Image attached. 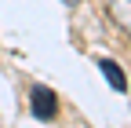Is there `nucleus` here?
<instances>
[{"mask_svg": "<svg viewBox=\"0 0 131 128\" xmlns=\"http://www.w3.org/2000/svg\"><path fill=\"white\" fill-rule=\"evenodd\" d=\"M29 103H33V114H37L40 121H55V114H58V99H55L51 88L37 84V88L29 92Z\"/></svg>", "mask_w": 131, "mask_h": 128, "instance_id": "nucleus-1", "label": "nucleus"}, {"mask_svg": "<svg viewBox=\"0 0 131 128\" xmlns=\"http://www.w3.org/2000/svg\"><path fill=\"white\" fill-rule=\"evenodd\" d=\"M106 11L124 33H131V0H106Z\"/></svg>", "mask_w": 131, "mask_h": 128, "instance_id": "nucleus-2", "label": "nucleus"}, {"mask_svg": "<svg viewBox=\"0 0 131 128\" xmlns=\"http://www.w3.org/2000/svg\"><path fill=\"white\" fill-rule=\"evenodd\" d=\"M98 70L106 73V81H109V88H113V92H127V77L120 73V66H117L113 59H98Z\"/></svg>", "mask_w": 131, "mask_h": 128, "instance_id": "nucleus-3", "label": "nucleus"}, {"mask_svg": "<svg viewBox=\"0 0 131 128\" xmlns=\"http://www.w3.org/2000/svg\"><path fill=\"white\" fill-rule=\"evenodd\" d=\"M62 4H69V7H73V4H80V0H62Z\"/></svg>", "mask_w": 131, "mask_h": 128, "instance_id": "nucleus-4", "label": "nucleus"}]
</instances>
